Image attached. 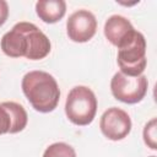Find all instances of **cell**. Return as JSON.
Masks as SVG:
<instances>
[{
	"mask_svg": "<svg viewBox=\"0 0 157 157\" xmlns=\"http://www.w3.org/2000/svg\"><path fill=\"white\" fill-rule=\"evenodd\" d=\"M22 92L32 108L39 113L53 112L60 99V88L54 78L47 71L33 70L22 77Z\"/></svg>",
	"mask_w": 157,
	"mask_h": 157,
	"instance_id": "cell-1",
	"label": "cell"
},
{
	"mask_svg": "<svg viewBox=\"0 0 157 157\" xmlns=\"http://www.w3.org/2000/svg\"><path fill=\"white\" fill-rule=\"evenodd\" d=\"M98 102L94 92L87 86H75L70 90L65 102L67 119L78 126L90 125L97 113Z\"/></svg>",
	"mask_w": 157,
	"mask_h": 157,
	"instance_id": "cell-2",
	"label": "cell"
},
{
	"mask_svg": "<svg viewBox=\"0 0 157 157\" xmlns=\"http://www.w3.org/2000/svg\"><path fill=\"white\" fill-rule=\"evenodd\" d=\"M117 61L121 74L130 77L142 75L147 65V59L146 39L141 32L136 31L134 37L118 49Z\"/></svg>",
	"mask_w": 157,
	"mask_h": 157,
	"instance_id": "cell-3",
	"label": "cell"
},
{
	"mask_svg": "<svg viewBox=\"0 0 157 157\" xmlns=\"http://www.w3.org/2000/svg\"><path fill=\"white\" fill-rule=\"evenodd\" d=\"M148 88V81L145 75L130 77L124 74L115 72L110 80V91L115 99L126 103L135 104L141 102Z\"/></svg>",
	"mask_w": 157,
	"mask_h": 157,
	"instance_id": "cell-4",
	"label": "cell"
},
{
	"mask_svg": "<svg viewBox=\"0 0 157 157\" xmlns=\"http://www.w3.org/2000/svg\"><path fill=\"white\" fill-rule=\"evenodd\" d=\"M130 115L121 108H108L99 119V129L102 134L112 141H120L125 139L131 131Z\"/></svg>",
	"mask_w": 157,
	"mask_h": 157,
	"instance_id": "cell-5",
	"label": "cell"
},
{
	"mask_svg": "<svg viewBox=\"0 0 157 157\" xmlns=\"http://www.w3.org/2000/svg\"><path fill=\"white\" fill-rule=\"evenodd\" d=\"M97 32L96 16L85 9L71 13L66 21V33L69 39L76 43H85L93 38Z\"/></svg>",
	"mask_w": 157,
	"mask_h": 157,
	"instance_id": "cell-6",
	"label": "cell"
},
{
	"mask_svg": "<svg viewBox=\"0 0 157 157\" xmlns=\"http://www.w3.org/2000/svg\"><path fill=\"white\" fill-rule=\"evenodd\" d=\"M0 45L4 54L10 58H26L28 50L26 21L16 23L9 32H6L1 38Z\"/></svg>",
	"mask_w": 157,
	"mask_h": 157,
	"instance_id": "cell-7",
	"label": "cell"
},
{
	"mask_svg": "<svg viewBox=\"0 0 157 157\" xmlns=\"http://www.w3.org/2000/svg\"><path fill=\"white\" fill-rule=\"evenodd\" d=\"M103 31L108 42L118 49L128 43L136 33V29L134 28L131 22L121 15H112L110 17H108L104 23Z\"/></svg>",
	"mask_w": 157,
	"mask_h": 157,
	"instance_id": "cell-8",
	"label": "cell"
},
{
	"mask_svg": "<svg viewBox=\"0 0 157 157\" xmlns=\"http://www.w3.org/2000/svg\"><path fill=\"white\" fill-rule=\"evenodd\" d=\"M27 37H28V50L26 58L29 60L44 59L52 49V44L45 33H43L34 23L27 22Z\"/></svg>",
	"mask_w": 157,
	"mask_h": 157,
	"instance_id": "cell-9",
	"label": "cell"
},
{
	"mask_svg": "<svg viewBox=\"0 0 157 157\" xmlns=\"http://www.w3.org/2000/svg\"><path fill=\"white\" fill-rule=\"evenodd\" d=\"M66 12V2L64 0H39L36 2V13L45 23H55L60 21Z\"/></svg>",
	"mask_w": 157,
	"mask_h": 157,
	"instance_id": "cell-10",
	"label": "cell"
},
{
	"mask_svg": "<svg viewBox=\"0 0 157 157\" xmlns=\"http://www.w3.org/2000/svg\"><path fill=\"white\" fill-rule=\"evenodd\" d=\"M2 105L9 112L11 119V129L9 134H17L22 131L28 123V115L23 105L16 102H2Z\"/></svg>",
	"mask_w": 157,
	"mask_h": 157,
	"instance_id": "cell-11",
	"label": "cell"
},
{
	"mask_svg": "<svg viewBox=\"0 0 157 157\" xmlns=\"http://www.w3.org/2000/svg\"><path fill=\"white\" fill-rule=\"evenodd\" d=\"M43 157H76V152L69 144L54 142L45 148Z\"/></svg>",
	"mask_w": 157,
	"mask_h": 157,
	"instance_id": "cell-12",
	"label": "cell"
},
{
	"mask_svg": "<svg viewBox=\"0 0 157 157\" xmlns=\"http://www.w3.org/2000/svg\"><path fill=\"white\" fill-rule=\"evenodd\" d=\"M142 136H144V141L147 145V147H150L151 150H156L157 148V142H156V137H157V120L156 118L151 119L144 128L142 131Z\"/></svg>",
	"mask_w": 157,
	"mask_h": 157,
	"instance_id": "cell-13",
	"label": "cell"
},
{
	"mask_svg": "<svg viewBox=\"0 0 157 157\" xmlns=\"http://www.w3.org/2000/svg\"><path fill=\"white\" fill-rule=\"evenodd\" d=\"M11 129V119L6 108L0 103V135L9 134Z\"/></svg>",
	"mask_w": 157,
	"mask_h": 157,
	"instance_id": "cell-14",
	"label": "cell"
},
{
	"mask_svg": "<svg viewBox=\"0 0 157 157\" xmlns=\"http://www.w3.org/2000/svg\"><path fill=\"white\" fill-rule=\"evenodd\" d=\"M9 17V5L5 0H0V27L6 22Z\"/></svg>",
	"mask_w": 157,
	"mask_h": 157,
	"instance_id": "cell-15",
	"label": "cell"
}]
</instances>
